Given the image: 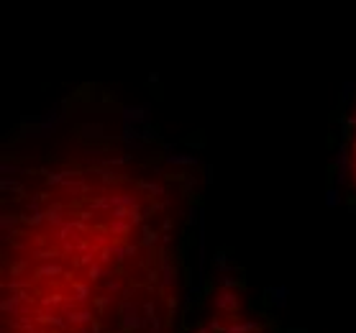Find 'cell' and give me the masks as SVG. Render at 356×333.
<instances>
[{"mask_svg":"<svg viewBox=\"0 0 356 333\" xmlns=\"http://www.w3.org/2000/svg\"><path fill=\"white\" fill-rule=\"evenodd\" d=\"M187 203L172 169L79 133L3 174L0 333H167Z\"/></svg>","mask_w":356,"mask_h":333,"instance_id":"obj_1","label":"cell"},{"mask_svg":"<svg viewBox=\"0 0 356 333\" xmlns=\"http://www.w3.org/2000/svg\"><path fill=\"white\" fill-rule=\"evenodd\" d=\"M192 333H264L259 323L246 310L244 298L238 292H226L223 298L213 300L210 313L200 320Z\"/></svg>","mask_w":356,"mask_h":333,"instance_id":"obj_2","label":"cell"},{"mask_svg":"<svg viewBox=\"0 0 356 333\" xmlns=\"http://www.w3.org/2000/svg\"><path fill=\"white\" fill-rule=\"evenodd\" d=\"M349 159H351V174L356 182V115H354V128H351V146H349Z\"/></svg>","mask_w":356,"mask_h":333,"instance_id":"obj_3","label":"cell"}]
</instances>
